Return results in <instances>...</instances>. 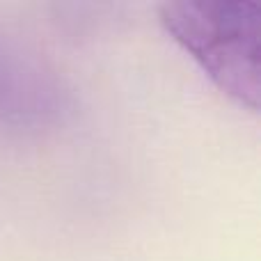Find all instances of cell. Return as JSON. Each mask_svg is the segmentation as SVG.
<instances>
[{
	"instance_id": "cell-1",
	"label": "cell",
	"mask_w": 261,
	"mask_h": 261,
	"mask_svg": "<svg viewBox=\"0 0 261 261\" xmlns=\"http://www.w3.org/2000/svg\"><path fill=\"white\" fill-rule=\"evenodd\" d=\"M161 21L222 92L248 108H259V3H165L161 7Z\"/></svg>"
}]
</instances>
